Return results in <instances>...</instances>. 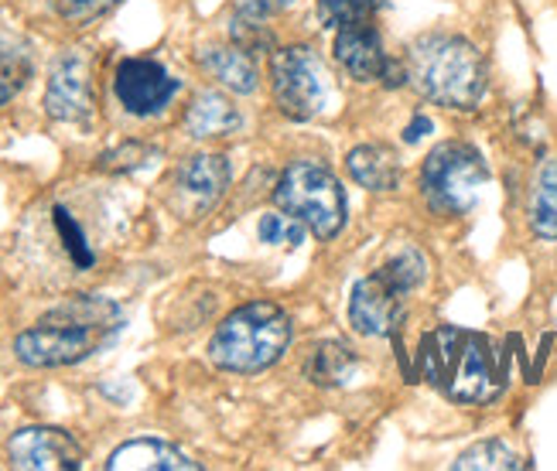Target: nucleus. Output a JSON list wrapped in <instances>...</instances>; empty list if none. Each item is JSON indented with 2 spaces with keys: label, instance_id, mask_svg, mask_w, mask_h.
I'll return each instance as SVG.
<instances>
[{
  "label": "nucleus",
  "instance_id": "nucleus-22",
  "mask_svg": "<svg viewBox=\"0 0 557 471\" xmlns=\"http://www.w3.org/2000/svg\"><path fill=\"white\" fill-rule=\"evenodd\" d=\"M257 233H260V243L298 250L301 239H305V222H298L295 215H287V212H268V215H260Z\"/></svg>",
  "mask_w": 557,
  "mask_h": 471
},
{
  "label": "nucleus",
  "instance_id": "nucleus-15",
  "mask_svg": "<svg viewBox=\"0 0 557 471\" xmlns=\"http://www.w3.org/2000/svg\"><path fill=\"white\" fill-rule=\"evenodd\" d=\"M244 127V116L233 107V99L215 92V89H202L191 96V103L185 110V131L196 140H209V137H230Z\"/></svg>",
  "mask_w": 557,
  "mask_h": 471
},
{
  "label": "nucleus",
  "instance_id": "nucleus-5",
  "mask_svg": "<svg viewBox=\"0 0 557 471\" xmlns=\"http://www.w3.org/2000/svg\"><path fill=\"white\" fill-rule=\"evenodd\" d=\"M428 281V257L414 246L394 253L370 277H362L349 297V325L367 338H391L407 318V297Z\"/></svg>",
  "mask_w": 557,
  "mask_h": 471
},
{
  "label": "nucleus",
  "instance_id": "nucleus-27",
  "mask_svg": "<svg viewBox=\"0 0 557 471\" xmlns=\"http://www.w3.org/2000/svg\"><path fill=\"white\" fill-rule=\"evenodd\" d=\"M287 4V0H233V8H236V17H244V21H271L281 8Z\"/></svg>",
  "mask_w": 557,
  "mask_h": 471
},
{
  "label": "nucleus",
  "instance_id": "nucleus-25",
  "mask_svg": "<svg viewBox=\"0 0 557 471\" xmlns=\"http://www.w3.org/2000/svg\"><path fill=\"white\" fill-rule=\"evenodd\" d=\"M154 154H158L154 147L131 140V144H120V147H113V151L96 158V168H100V171H113V175H124V171H140L144 164H151Z\"/></svg>",
  "mask_w": 557,
  "mask_h": 471
},
{
  "label": "nucleus",
  "instance_id": "nucleus-19",
  "mask_svg": "<svg viewBox=\"0 0 557 471\" xmlns=\"http://www.w3.org/2000/svg\"><path fill=\"white\" fill-rule=\"evenodd\" d=\"M527 219L530 230L541 239H557V158L547 154L534 168L530 178V198H527Z\"/></svg>",
  "mask_w": 557,
  "mask_h": 471
},
{
  "label": "nucleus",
  "instance_id": "nucleus-18",
  "mask_svg": "<svg viewBox=\"0 0 557 471\" xmlns=\"http://www.w3.org/2000/svg\"><path fill=\"white\" fill-rule=\"evenodd\" d=\"M349 175L367 191H394L400 185V161L383 144H359L346 158Z\"/></svg>",
  "mask_w": 557,
  "mask_h": 471
},
{
  "label": "nucleus",
  "instance_id": "nucleus-6",
  "mask_svg": "<svg viewBox=\"0 0 557 471\" xmlns=\"http://www.w3.org/2000/svg\"><path fill=\"white\" fill-rule=\"evenodd\" d=\"M274 206L325 243L343 233L349 219L346 188L322 161H290L274 185Z\"/></svg>",
  "mask_w": 557,
  "mask_h": 471
},
{
  "label": "nucleus",
  "instance_id": "nucleus-10",
  "mask_svg": "<svg viewBox=\"0 0 557 471\" xmlns=\"http://www.w3.org/2000/svg\"><path fill=\"white\" fill-rule=\"evenodd\" d=\"M45 113L59 123H89L96 113V83H92V59L86 48H69L48 72L45 86Z\"/></svg>",
  "mask_w": 557,
  "mask_h": 471
},
{
  "label": "nucleus",
  "instance_id": "nucleus-21",
  "mask_svg": "<svg viewBox=\"0 0 557 471\" xmlns=\"http://www.w3.org/2000/svg\"><path fill=\"white\" fill-rule=\"evenodd\" d=\"M52 222H55V233H59V239H62V246H65L69 260L76 263L79 270H89V267L96 263V253H92V246H89V239H86V233H83L79 222L72 219V212H69L65 206H55V209H52Z\"/></svg>",
  "mask_w": 557,
  "mask_h": 471
},
{
  "label": "nucleus",
  "instance_id": "nucleus-7",
  "mask_svg": "<svg viewBox=\"0 0 557 471\" xmlns=\"http://www.w3.org/2000/svg\"><path fill=\"white\" fill-rule=\"evenodd\" d=\"M486 182H490V164L466 140L438 144L421 164V198L434 215L445 219L469 215Z\"/></svg>",
  "mask_w": 557,
  "mask_h": 471
},
{
  "label": "nucleus",
  "instance_id": "nucleus-24",
  "mask_svg": "<svg viewBox=\"0 0 557 471\" xmlns=\"http://www.w3.org/2000/svg\"><path fill=\"white\" fill-rule=\"evenodd\" d=\"M376 11V0H319V21L329 32H338L343 24L370 21Z\"/></svg>",
  "mask_w": 557,
  "mask_h": 471
},
{
  "label": "nucleus",
  "instance_id": "nucleus-17",
  "mask_svg": "<svg viewBox=\"0 0 557 471\" xmlns=\"http://www.w3.org/2000/svg\"><path fill=\"white\" fill-rule=\"evenodd\" d=\"M356 369H359V356L346 342H335V338L311 345L305 356V380L314 386H325V389L346 386L356 376Z\"/></svg>",
  "mask_w": 557,
  "mask_h": 471
},
{
  "label": "nucleus",
  "instance_id": "nucleus-16",
  "mask_svg": "<svg viewBox=\"0 0 557 471\" xmlns=\"http://www.w3.org/2000/svg\"><path fill=\"white\" fill-rule=\"evenodd\" d=\"M199 65L209 72L212 79H220L226 89L239 92V96H250L260 83V72L257 62L250 55V48L244 45H209L199 52Z\"/></svg>",
  "mask_w": 557,
  "mask_h": 471
},
{
  "label": "nucleus",
  "instance_id": "nucleus-2",
  "mask_svg": "<svg viewBox=\"0 0 557 471\" xmlns=\"http://www.w3.org/2000/svg\"><path fill=\"white\" fill-rule=\"evenodd\" d=\"M407 83L434 107L475 110L482 96H486L490 69L469 38L451 32H431L410 45Z\"/></svg>",
  "mask_w": 557,
  "mask_h": 471
},
{
  "label": "nucleus",
  "instance_id": "nucleus-1",
  "mask_svg": "<svg viewBox=\"0 0 557 471\" xmlns=\"http://www.w3.org/2000/svg\"><path fill=\"white\" fill-rule=\"evenodd\" d=\"M127 318L100 294H76L38 318V325L14 338L17 362L32 369H62L76 365L116 342Z\"/></svg>",
  "mask_w": 557,
  "mask_h": 471
},
{
  "label": "nucleus",
  "instance_id": "nucleus-13",
  "mask_svg": "<svg viewBox=\"0 0 557 471\" xmlns=\"http://www.w3.org/2000/svg\"><path fill=\"white\" fill-rule=\"evenodd\" d=\"M335 59L356 83L383 79V69L391 62V55L383 52V38L376 32L373 17L343 24V28L335 32Z\"/></svg>",
  "mask_w": 557,
  "mask_h": 471
},
{
  "label": "nucleus",
  "instance_id": "nucleus-23",
  "mask_svg": "<svg viewBox=\"0 0 557 471\" xmlns=\"http://www.w3.org/2000/svg\"><path fill=\"white\" fill-rule=\"evenodd\" d=\"M28 76H32L28 55L17 52V48L0 45V107L21 92V86L28 83Z\"/></svg>",
  "mask_w": 557,
  "mask_h": 471
},
{
  "label": "nucleus",
  "instance_id": "nucleus-8",
  "mask_svg": "<svg viewBox=\"0 0 557 471\" xmlns=\"http://www.w3.org/2000/svg\"><path fill=\"white\" fill-rule=\"evenodd\" d=\"M271 79H274V99L277 110L287 120H311L319 116L325 107V92H329V79L322 59L311 52L308 45H290L281 48L271 59Z\"/></svg>",
  "mask_w": 557,
  "mask_h": 471
},
{
  "label": "nucleus",
  "instance_id": "nucleus-12",
  "mask_svg": "<svg viewBox=\"0 0 557 471\" xmlns=\"http://www.w3.org/2000/svg\"><path fill=\"white\" fill-rule=\"evenodd\" d=\"M8 458L21 471H79L86 461L79 441L59 427H21L8 441Z\"/></svg>",
  "mask_w": 557,
  "mask_h": 471
},
{
  "label": "nucleus",
  "instance_id": "nucleus-14",
  "mask_svg": "<svg viewBox=\"0 0 557 471\" xmlns=\"http://www.w3.org/2000/svg\"><path fill=\"white\" fill-rule=\"evenodd\" d=\"M110 471H199L202 464L191 461L175 444L158 437H137L120 444L107 461Z\"/></svg>",
  "mask_w": 557,
  "mask_h": 471
},
{
  "label": "nucleus",
  "instance_id": "nucleus-20",
  "mask_svg": "<svg viewBox=\"0 0 557 471\" xmlns=\"http://www.w3.org/2000/svg\"><path fill=\"white\" fill-rule=\"evenodd\" d=\"M455 468L458 471H493V468L496 471H517V468H523V461L506 441L490 437V441H479V444H472L469 451L458 455Z\"/></svg>",
  "mask_w": 557,
  "mask_h": 471
},
{
  "label": "nucleus",
  "instance_id": "nucleus-11",
  "mask_svg": "<svg viewBox=\"0 0 557 471\" xmlns=\"http://www.w3.org/2000/svg\"><path fill=\"white\" fill-rule=\"evenodd\" d=\"M182 79H175L154 59H124L116 65L113 92L131 116H158L178 96Z\"/></svg>",
  "mask_w": 557,
  "mask_h": 471
},
{
  "label": "nucleus",
  "instance_id": "nucleus-28",
  "mask_svg": "<svg viewBox=\"0 0 557 471\" xmlns=\"http://www.w3.org/2000/svg\"><path fill=\"white\" fill-rule=\"evenodd\" d=\"M431 131H434V123H431L424 113H418L414 120H410V127L404 131V140H407V144H418V140H421L424 134H431Z\"/></svg>",
  "mask_w": 557,
  "mask_h": 471
},
{
  "label": "nucleus",
  "instance_id": "nucleus-3",
  "mask_svg": "<svg viewBox=\"0 0 557 471\" xmlns=\"http://www.w3.org/2000/svg\"><path fill=\"white\" fill-rule=\"evenodd\" d=\"M295 338V321L274 301H250L230 311L209 342V359L223 373L253 376L284 359Z\"/></svg>",
  "mask_w": 557,
  "mask_h": 471
},
{
  "label": "nucleus",
  "instance_id": "nucleus-26",
  "mask_svg": "<svg viewBox=\"0 0 557 471\" xmlns=\"http://www.w3.org/2000/svg\"><path fill=\"white\" fill-rule=\"evenodd\" d=\"M62 21L76 24V28H86V24L100 21L103 14H110L120 0H52Z\"/></svg>",
  "mask_w": 557,
  "mask_h": 471
},
{
  "label": "nucleus",
  "instance_id": "nucleus-9",
  "mask_svg": "<svg viewBox=\"0 0 557 471\" xmlns=\"http://www.w3.org/2000/svg\"><path fill=\"white\" fill-rule=\"evenodd\" d=\"M230 178L233 168L223 154H191L175 168L172 185H168V206L178 219L199 222L220 206Z\"/></svg>",
  "mask_w": 557,
  "mask_h": 471
},
{
  "label": "nucleus",
  "instance_id": "nucleus-4",
  "mask_svg": "<svg viewBox=\"0 0 557 471\" xmlns=\"http://www.w3.org/2000/svg\"><path fill=\"white\" fill-rule=\"evenodd\" d=\"M421 365L424 376L458 404H490L503 386L490 342L475 332H431L421 345Z\"/></svg>",
  "mask_w": 557,
  "mask_h": 471
}]
</instances>
